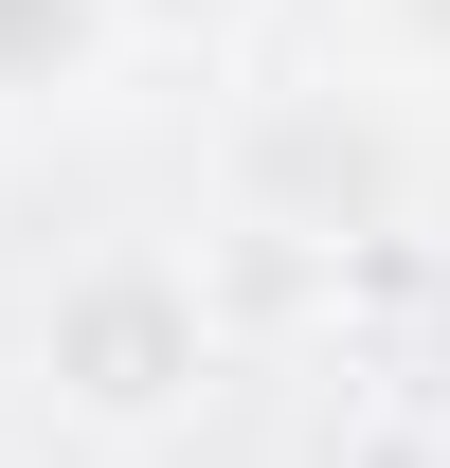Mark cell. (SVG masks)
Returning a JSON list of instances; mask_svg holds the SVG:
<instances>
[{"label":"cell","instance_id":"obj_1","mask_svg":"<svg viewBox=\"0 0 450 468\" xmlns=\"http://www.w3.org/2000/svg\"><path fill=\"white\" fill-rule=\"evenodd\" d=\"M55 397L72 414H109V432H145V414L198 397V360H217V324H198V289H180L163 252H109L91 289H55Z\"/></svg>","mask_w":450,"mask_h":468},{"label":"cell","instance_id":"obj_2","mask_svg":"<svg viewBox=\"0 0 450 468\" xmlns=\"http://www.w3.org/2000/svg\"><path fill=\"white\" fill-rule=\"evenodd\" d=\"M109 72V0H0V109H55Z\"/></svg>","mask_w":450,"mask_h":468},{"label":"cell","instance_id":"obj_3","mask_svg":"<svg viewBox=\"0 0 450 468\" xmlns=\"http://www.w3.org/2000/svg\"><path fill=\"white\" fill-rule=\"evenodd\" d=\"M396 18H414V37H433V55H450V0H396Z\"/></svg>","mask_w":450,"mask_h":468}]
</instances>
